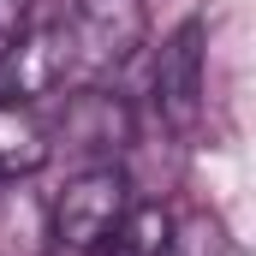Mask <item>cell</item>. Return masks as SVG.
Wrapping results in <instances>:
<instances>
[{
    "mask_svg": "<svg viewBox=\"0 0 256 256\" xmlns=\"http://www.w3.org/2000/svg\"><path fill=\"white\" fill-rule=\"evenodd\" d=\"M48 30H54V48H60L66 90H78V84H96V78L120 72L143 48L149 12H143V0H72V12Z\"/></svg>",
    "mask_w": 256,
    "mask_h": 256,
    "instance_id": "1",
    "label": "cell"
},
{
    "mask_svg": "<svg viewBox=\"0 0 256 256\" xmlns=\"http://www.w3.org/2000/svg\"><path fill=\"white\" fill-rule=\"evenodd\" d=\"M131 208V185L126 173L114 167V161H102V167H84L78 179H66V191L48 202V232L60 238L66 250H108L114 244V232H120V220H126Z\"/></svg>",
    "mask_w": 256,
    "mask_h": 256,
    "instance_id": "2",
    "label": "cell"
},
{
    "mask_svg": "<svg viewBox=\"0 0 256 256\" xmlns=\"http://www.w3.org/2000/svg\"><path fill=\"white\" fill-rule=\"evenodd\" d=\"M54 137H60L72 155H90V167H102V161L126 155L131 143H137V120H131V108L114 90L78 84V90H66V102H60Z\"/></svg>",
    "mask_w": 256,
    "mask_h": 256,
    "instance_id": "3",
    "label": "cell"
},
{
    "mask_svg": "<svg viewBox=\"0 0 256 256\" xmlns=\"http://www.w3.org/2000/svg\"><path fill=\"white\" fill-rule=\"evenodd\" d=\"M155 114L173 131H196L202 120V24L196 18H185L167 36L155 60Z\"/></svg>",
    "mask_w": 256,
    "mask_h": 256,
    "instance_id": "4",
    "label": "cell"
},
{
    "mask_svg": "<svg viewBox=\"0 0 256 256\" xmlns=\"http://www.w3.org/2000/svg\"><path fill=\"white\" fill-rule=\"evenodd\" d=\"M48 155H54L48 126H42L24 102H0V179H6V185H18V179L42 173V167H48Z\"/></svg>",
    "mask_w": 256,
    "mask_h": 256,
    "instance_id": "5",
    "label": "cell"
},
{
    "mask_svg": "<svg viewBox=\"0 0 256 256\" xmlns=\"http://www.w3.org/2000/svg\"><path fill=\"white\" fill-rule=\"evenodd\" d=\"M114 244L126 256H167V244H173V214L161 202H131L126 220H120V232H114Z\"/></svg>",
    "mask_w": 256,
    "mask_h": 256,
    "instance_id": "6",
    "label": "cell"
},
{
    "mask_svg": "<svg viewBox=\"0 0 256 256\" xmlns=\"http://www.w3.org/2000/svg\"><path fill=\"white\" fill-rule=\"evenodd\" d=\"M30 6H36V0H0V42H18V36H24Z\"/></svg>",
    "mask_w": 256,
    "mask_h": 256,
    "instance_id": "7",
    "label": "cell"
},
{
    "mask_svg": "<svg viewBox=\"0 0 256 256\" xmlns=\"http://www.w3.org/2000/svg\"><path fill=\"white\" fill-rule=\"evenodd\" d=\"M0 54H6V42H0Z\"/></svg>",
    "mask_w": 256,
    "mask_h": 256,
    "instance_id": "8",
    "label": "cell"
}]
</instances>
